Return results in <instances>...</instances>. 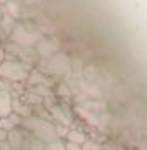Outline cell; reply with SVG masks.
<instances>
[{
    "instance_id": "cell-1",
    "label": "cell",
    "mask_w": 147,
    "mask_h": 150,
    "mask_svg": "<svg viewBox=\"0 0 147 150\" xmlns=\"http://www.w3.org/2000/svg\"><path fill=\"white\" fill-rule=\"evenodd\" d=\"M20 127L28 130L33 137L40 139L45 144H50V142H55V140L60 139L56 130H55V122L46 120V119H43V117H40V115H36V114L23 117Z\"/></svg>"
},
{
    "instance_id": "cell-2",
    "label": "cell",
    "mask_w": 147,
    "mask_h": 150,
    "mask_svg": "<svg viewBox=\"0 0 147 150\" xmlns=\"http://www.w3.org/2000/svg\"><path fill=\"white\" fill-rule=\"evenodd\" d=\"M43 73L53 79H66L68 76H71L73 68H71V58L65 53H56L55 56L48 59H40Z\"/></svg>"
},
{
    "instance_id": "cell-3",
    "label": "cell",
    "mask_w": 147,
    "mask_h": 150,
    "mask_svg": "<svg viewBox=\"0 0 147 150\" xmlns=\"http://www.w3.org/2000/svg\"><path fill=\"white\" fill-rule=\"evenodd\" d=\"M28 74H30V68L27 64H23L22 61H18V59L7 58L5 61L0 63V78L12 84L27 81Z\"/></svg>"
},
{
    "instance_id": "cell-4",
    "label": "cell",
    "mask_w": 147,
    "mask_h": 150,
    "mask_svg": "<svg viewBox=\"0 0 147 150\" xmlns=\"http://www.w3.org/2000/svg\"><path fill=\"white\" fill-rule=\"evenodd\" d=\"M10 41L13 45H18V46H25V48H35V45L43 38L38 30H31V28H27L22 23H17L10 33Z\"/></svg>"
},
{
    "instance_id": "cell-5",
    "label": "cell",
    "mask_w": 147,
    "mask_h": 150,
    "mask_svg": "<svg viewBox=\"0 0 147 150\" xmlns=\"http://www.w3.org/2000/svg\"><path fill=\"white\" fill-rule=\"evenodd\" d=\"M43 106L50 110V114L53 117V122L66 125L70 129L73 127V112L70 110V107H66L61 102H50V101H45Z\"/></svg>"
},
{
    "instance_id": "cell-6",
    "label": "cell",
    "mask_w": 147,
    "mask_h": 150,
    "mask_svg": "<svg viewBox=\"0 0 147 150\" xmlns=\"http://www.w3.org/2000/svg\"><path fill=\"white\" fill-rule=\"evenodd\" d=\"M35 51L40 56V59H48V58L55 56L56 53H60V41L56 38H41L38 43L35 45Z\"/></svg>"
},
{
    "instance_id": "cell-7",
    "label": "cell",
    "mask_w": 147,
    "mask_h": 150,
    "mask_svg": "<svg viewBox=\"0 0 147 150\" xmlns=\"http://www.w3.org/2000/svg\"><path fill=\"white\" fill-rule=\"evenodd\" d=\"M20 125H22V117L18 114H15V112H12L7 117H2L0 119V129L5 130V132H10V130L20 127Z\"/></svg>"
},
{
    "instance_id": "cell-8",
    "label": "cell",
    "mask_w": 147,
    "mask_h": 150,
    "mask_svg": "<svg viewBox=\"0 0 147 150\" xmlns=\"http://www.w3.org/2000/svg\"><path fill=\"white\" fill-rule=\"evenodd\" d=\"M12 110H13L15 114H18L20 117H28V115L33 114V107L28 106L27 102L20 99V97H13V101H12Z\"/></svg>"
},
{
    "instance_id": "cell-9",
    "label": "cell",
    "mask_w": 147,
    "mask_h": 150,
    "mask_svg": "<svg viewBox=\"0 0 147 150\" xmlns=\"http://www.w3.org/2000/svg\"><path fill=\"white\" fill-rule=\"evenodd\" d=\"M12 101H13V96L9 91H4L0 93V119L2 117H7L9 114H12Z\"/></svg>"
},
{
    "instance_id": "cell-10",
    "label": "cell",
    "mask_w": 147,
    "mask_h": 150,
    "mask_svg": "<svg viewBox=\"0 0 147 150\" xmlns=\"http://www.w3.org/2000/svg\"><path fill=\"white\" fill-rule=\"evenodd\" d=\"M89 137L86 135L81 129H75V127H71L70 130H68V134H66V137H65V140L66 142H73V144H80V145H83L86 140H88Z\"/></svg>"
},
{
    "instance_id": "cell-11",
    "label": "cell",
    "mask_w": 147,
    "mask_h": 150,
    "mask_svg": "<svg viewBox=\"0 0 147 150\" xmlns=\"http://www.w3.org/2000/svg\"><path fill=\"white\" fill-rule=\"evenodd\" d=\"M15 25H17V20H15L13 17L7 15V13L0 18V30H2V33H7V35H10Z\"/></svg>"
},
{
    "instance_id": "cell-12",
    "label": "cell",
    "mask_w": 147,
    "mask_h": 150,
    "mask_svg": "<svg viewBox=\"0 0 147 150\" xmlns=\"http://www.w3.org/2000/svg\"><path fill=\"white\" fill-rule=\"evenodd\" d=\"M4 12L17 20V18L20 17V5H18V2H15V0H7V4H5V7H4Z\"/></svg>"
},
{
    "instance_id": "cell-13",
    "label": "cell",
    "mask_w": 147,
    "mask_h": 150,
    "mask_svg": "<svg viewBox=\"0 0 147 150\" xmlns=\"http://www.w3.org/2000/svg\"><path fill=\"white\" fill-rule=\"evenodd\" d=\"M43 150H66L65 149V140H63V139H58V140H55V142L45 144Z\"/></svg>"
},
{
    "instance_id": "cell-14",
    "label": "cell",
    "mask_w": 147,
    "mask_h": 150,
    "mask_svg": "<svg viewBox=\"0 0 147 150\" xmlns=\"http://www.w3.org/2000/svg\"><path fill=\"white\" fill-rule=\"evenodd\" d=\"M83 150H106V149H104V145H101L99 142H94V140H91V139H88V140L83 144Z\"/></svg>"
},
{
    "instance_id": "cell-15",
    "label": "cell",
    "mask_w": 147,
    "mask_h": 150,
    "mask_svg": "<svg viewBox=\"0 0 147 150\" xmlns=\"http://www.w3.org/2000/svg\"><path fill=\"white\" fill-rule=\"evenodd\" d=\"M55 130H56V134H58L60 139H65L68 134V130H70V127H66V125H61V124H56L55 122Z\"/></svg>"
},
{
    "instance_id": "cell-16",
    "label": "cell",
    "mask_w": 147,
    "mask_h": 150,
    "mask_svg": "<svg viewBox=\"0 0 147 150\" xmlns=\"http://www.w3.org/2000/svg\"><path fill=\"white\" fill-rule=\"evenodd\" d=\"M43 147H45V142H41L36 137H33V140L30 142V150H43Z\"/></svg>"
},
{
    "instance_id": "cell-17",
    "label": "cell",
    "mask_w": 147,
    "mask_h": 150,
    "mask_svg": "<svg viewBox=\"0 0 147 150\" xmlns=\"http://www.w3.org/2000/svg\"><path fill=\"white\" fill-rule=\"evenodd\" d=\"M65 149H66V150H83V145H80V144H73V142H66V140H65Z\"/></svg>"
},
{
    "instance_id": "cell-18",
    "label": "cell",
    "mask_w": 147,
    "mask_h": 150,
    "mask_svg": "<svg viewBox=\"0 0 147 150\" xmlns=\"http://www.w3.org/2000/svg\"><path fill=\"white\" fill-rule=\"evenodd\" d=\"M0 150H13V147L9 144V140H4L0 142Z\"/></svg>"
},
{
    "instance_id": "cell-19",
    "label": "cell",
    "mask_w": 147,
    "mask_h": 150,
    "mask_svg": "<svg viewBox=\"0 0 147 150\" xmlns=\"http://www.w3.org/2000/svg\"><path fill=\"white\" fill-rule=\"evenodd\" d=\"M7 59V51H5V46H0V63Z\"/></svg>"
},
{
    "instance_id": "cell-20",
    "label": "cell",
    "mask_w": 147,
    "mask_h": 150,
    "mask_svg": "<svg viewBox=\"0 0 147 150\" xmlns=\"http://www.w3.org/2000/svg\"><path fill=\"white\" fill-rule=\"evenodd\" d=\"M4 140H7V132L0 129V142H4Z\"/></svg>"
}]
</instances>
